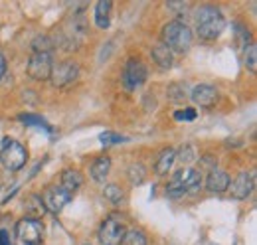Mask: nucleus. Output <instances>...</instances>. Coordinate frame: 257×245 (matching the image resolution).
<instances>
[{
  "mask_svg": "<svg viewBox=\"0 0 257 245\" xmlns=\"http://www.w3.org/2000/svg\"><path fill=\"white\" fill-rule=\"evenodd\" d=\"M151 54H153V60L157 61L161 67H170V65H172V52H170L164 44L155 46Z\"/></svg>",
  "mask_w": 257,
  "mask_h": 245,
  "instance_id": "nucleus-19",
  "label": "nucleus"
},
{
  "mask_svg": "<svg viewBox=\"0 0 257 245\" xmlns=\"http://www.w3.org/2000/svg\"><path fill=\"white\" fill-rule=\"evenodd\" d=\"M81 184H83V178L75 170H65L64 174H62V188H64L65 192H69V194H73L75 190H79Z\"/></svg>",
  "mask_w": 257,
  "mask_h": 245,
  "instance_id": "nucleus-18",
  "label": "nucleus"
},
{
  "mask_svg": "<svg viewBox=\"0 0 257 245\" xmlns=\"http://www.w3.org/2000/svg\"><path fill=\"white\" fill-rule=\"evenodd\" d=\"M4 73H6V60H4V56L0 54V79L4 77Z\"/></svg>",
  "mask_w": 257,
  "mask_h": 245,
  "instance_id": "nucleus-32",
  "label": "nucleus"
},
{
  "mask_svg": "<svg viewBox=\"0 0 257 245\" xmlns=\"http://www.w3.org/2000/svg\"><path fill=\"white\" fill-rule=\"evenodd\" d=\"M85 245H91V243H85Z\"/></svg>",
  "mask_w": 257,
  "mask_h": 245,
  "instance_id": "nucleus-33",
  "label": "nucleus"
},
{
  "mask_svg": "<svg viewBox=\"0 0 257 245\" xmlns=\"http://www.w3.org/2000/svg\"><path fill=\"white\" fill-rule=\"evenodd\" d=\"M26 158H28V153L26 149L16 143V141H4L2 145V151H0V162L4 164V168L8 170H20L24 164H26Z\"/></svg>",
  "mask_w": 257,
  "mask_h": 245,
  "instance_id": "nucleus-4",
  "label": "nucleus"
},
{
  "mask_svg": "<svg viewBox=\"0 0 257 245\" xmlns=\"http://www.w3.org/2000/svg\"><path fill=\"white\" fill-rule=\"evenodd\" d=\"M32 48L36 54H50L54 50V42L48 36H38L32 42Z\"/></svg>",
  "mask_w": 257,
  "mask_h": 245,
  "instance_id": "nucleus-21",
  "label": "nucleus"
},
{
  "mask_svg": "<svg viewBox=\"0 0 257 245\" xmlns=\"http://www.w3.org/2000/svg\"><path fill=\"white\" fill-rule=\"evenodd\" d=\"M24 208H26V214L32 219H38L46 214V204L40 196H28L26 202H24Z\"/></svg>",
  "mask_w": 257,
  "mask_h": 245,
  "instance_id": "nucleus-17",
  "label": "nucleus"
},
{
  "mask_svg": "<svg viewBox=\"0 0 257 245\" xmlns=\"http://www.w3.org/2000/svg\"><path fill=\"white\" fill-rule=\"evenodd\" d=\"M147 81V67L141 60H128L123 71V83L127 89H137Z\"/></svg>",
  "mask_w": 257,
  "mask_h": 245,
  "instance_id": "nucleus-8",
  "label": "nucleus"
},
{
  "mask_svg": "<svg viewBox=\"0 0 257 245\" xmlns=\"http://www.w3.org/2000/svg\"><path fill=\"white\" fill-rule=\"evenodd\" d=\"M20 121L26 122V125H32V127H40V129L50 131V125L44 121L42 117H36V115H20Z\"/></svg>",
  "mask_w": 257,
  "mask_h": 245,
  "instance_id": "nucleus-27",
  "label": "nucleus"
},
{
  "mask_svg": "<svg viewBox=\"0 0 257 245\" xmlns=\"http://www.w3.org/2000/svg\"><path fill=\"white\" fill-rule=\"evenodd\" d=\"M123 235H125V223L119 215H109L99 229V239L103 245H119Z\"/></svg>",
  "mask_w": 257,
  "mask_h": 245,
  "instance_id": "nucleus-5",
  "label": "nucleus"
},
{
  "mask_svg": "<svg viewBox=\"0 0 257 245\" xmlns=\"http://www.w3.org/2000/svg\"><path fill=\"white\" fill-rule=\"evenodd\" d=\"M224 28L225 18L216 6H202L196 12V32L202 40H216Z\"/></svg>",
  "mask_w": 257,
  "mask_h": 245,
  "instance_id": "nucleus-1",
  "label": "nucleus"
},
{
  "mask_svg": "<svg viewBox=\"0 0 257 245\" xmlns=\"http://www.w3.org/2000/svg\"><path fill=\"white\" fill-rule=\"evenodd\" d=\"M245 67L249 69V71H255L257 69V48L255 46H247V50H245Z\"/></svg>",
  "mask_w": 257,
  "mask_h": 245,
  "instance_id": "nucleus-26",
  "label": "nucleus"
},
{
  "mask_svg": "<svg viewBox=\"0 0 257 245\" xmlns=\"http://www.w3.org/2000/svg\"><path fill=\"white\" fill-rule=\"evenodd\" d=\"M0 245H12L10 237H8V231H4V229H0Z\"/></svg>",
  "mask_w": 257,
  "mask_h": 245,
  "instance_id": "nucleus-31",
  "label": "nucleus"
},
{
  "mask_svg": "<svg viewBox=\"0 0 257 245\" xmlns=\"http://www.w3.org/2000/svg\"><path fill=\"white\" fill-rule=\"evenodd\" d=\"M128 180L133 186H139V184L145 182V178H147V170H145V166L143 164H131L128 166Z\"/></svg>",
  "mask_w": 257,
  "mask_h": 245,
  "instance_id": "nucleus-20",
  "label": "nucleus"
},
{
  "mask_svg": "<svg viewBox=\"0 0 257 245\" xmlns=\"http://www.w3.org/2000/svg\"><path fill=\"white\" fill-rule=\"evenodd\" d=\"M99 141H101L103 145H117V143H123V141H125V137L115 135V133H103V135L99 137Z\"/></svg>",
  "mask_w": 257,
  "mask_h": 245,
  "instance_id": "nucleus-28",
  "label": "nucleus"
},
{
  "mask_svg": "<svg viewBox=\"0 0 257 245\" xmlns=\"http://www.w3.org/2000/svg\"><path fill=\"white\" fill-rule=\"evenodd\" d=\"M192 101L196 105H200L202 109H210L216 105L218 101V91L212 85H196L192 91Z\"/></svg>",
  "mask_w": 257,
  "mask_h": 245,
  "instance_id": "nucleus-11",
  "label": "nucleus"
},
{
  "mask_svg": "<svg viewBox=\"0 0 257 245\" xmlns=\"http://www.w3.org/2000/svg\"><path fill=\"white\" fill-rule=\"evenodd\" d=\"M162 44L172 52H188L190 46H192V32L186 24L182 22H168L164 28H162Z\"/></svg>",
  "mask_w": 257,
  "mask_h": 245,
  "instance_id": "nucleus-2",
  "label": "nucleus"
},
{
  "mask_svg": "<svg viewBox=\"0 0 257 245\" xmlns=\"http://www.w3.org/2000/svg\"><path fill=\"white\" fill-rule=\"evenodd\" d=\"M206 188L210 192H225L229 188V176L225 170H220V168H214L208 178H206Z\"/></svg>",
  "mask_w": 257,
  "mask_h": 245,
  "instance_id": "nucleus-13",
  "label": "nucleus"
},
{
  "mask_svg": "<svg viewBox=\"0 0 257 245\" xmlns=\"http://www.w3.org/2000/svg\"><path fill=\"white\" fill-rule=\"evenodd\" d=\"M235 28H237V44H239V48H247V44H249V30L243 28L241 24H237Z\"/></svg>",
  "mask_w": 257,
  "mask_h": 245,
  "instance_id": "nucleus-29",
  "label": "nucleus"
},
{
  "mask_svg": "<svg viewBox=\"0 0 257 245\" xmlns=\"http://www.w3.org/2000/svg\"><path fill=\"white\" fill-rule=\"evenodd\" d=\"M174 119H176V121H192V119H196V111H194V109L178 111V113L174 115Z\"/></svg>",
  "mask_w": 257,
  "mask_h": 245,
  "instance_id": "nucleus-30",
  "label": "nucleus"
},
{
  "mask_svg": "<svg viewBox=\"0 0 257 245\" xmlns=\"http://www.w3.org/2000/svg\"><path fill=\"white\" fill-rule=\"evenodd\" d=\"M109 170H111V158L109 156H99V158H95V162L91 164V178L95 182H103L107 178Z\"/></svg>",
  "mask_w": 257,
  "mask_h": 245,
  "instance_id": "nucleus-15",
  "label": "nucleus"
},
{
  "mask_svg": "<svg viewBox=\"0 0 257 245\" xmlns=\"http://www.w3.org/2000/svg\"><path fill=\"white\" fill-rule=\"evenodd\" d=\"M71 200V194L65 192L64 188H50L48 194H46V204L50 210L54 212H62L64 206Z\"/></svg>",
  "mask_w": 257,
  "mask_h": 245,
  "instance_id": "nucleus-12",
  "label": "nucleus"
},
{
  "mask_svg": "<svg viewBox=\"0 0 257 245\" xmlns=\"http://www.w3.org/2000/svg\"><path fill=\"white\" fill-rule=\"evenodd\" d=\"M198 158V154H196V149H194L192 145H184V147H180V153H178V160L180 162H184V164H190Z\"/></svg>",
  "mask_w": 257,
  "mask_h": 245,
  "instance_id": "nucleus-25",
  "label": "nucleus"
},
{
  "mask_svg": "<svg viewBox=\"0 0 257 245\" xmlns=\"http://www.w3.org/2000/svg\"><path fill=\"white\" fill-rule=\"evenodd\" d=\"M109 22H111V2L101 0L95 6V24L101 30H105L109 28Z\"/></svg>",
  "mask_w": 257,
  "mask_h": 245,
  "instance_id": "nucleus-16",
  "label": "nucleus"
},
{
  "mask_svg": "<svg viewBox=\"0 0 257 245\" xmlns=\"http://www.w3.org/2000/svg\"><path fill=\"white\" fill-rule=\"evenodd\" d=\"M174 158H176V153H174V149H164L161 154H159V158H157V164H155V172L159 174V176H164V174H168V170L172 168V164H174Z\"/></svg>",
  "mask_w": 257,
  "mask_h": 245,
  "instance_id": "nucleus-14",
  "label": "nucleus"
},
{
  "mask_svg": "<svg viewBox=\"0 0 257 245\" xmlns=\"http://www.w3.org/2000/svg\"><path fill=\"white\" fill-rule=\"evenodd\" d=\"M16 231H18V237L26 245H38L42 241V235H44L42 223H40L38 219H32V217H24V219L18 223Z\"/></svg>",
  "mask_w": 257,
  "mask_h": 245,
  "instance_id": "nucleus-9",
  "label": "nucleus"
},
{
  "mask_svg": "<svg viewBox=\"0 0 257 245\" xmlns=\"http://www.w3.org/2000/svg\"><path fill=\"white\" fill-rule=\"evenodd\" d=\"M253 190V174L249 172H239L237 178L231 182V196L235 200H245Z\"/></svg>",
  "mask_w": 257,
  "mask_h": 245,
  "instance_id": "nucleus-10",
  "label": "nucleus"
},
{
  "mask_svg": "<svg viewBox=\"0 0 257 245\" xmlns=\"http://www.w3.org/2000/svg\"><path fill=\"white\" fill-rule=\"evenodd\" d=\"M121 243L123 245H147V237H145V233H143V231L133 229V231H125V235H123Z\"/></svg>",
  "mask_w": 257,
  "mask_h": 245,
  "instance_id": "nucleus-23",
  "label": "nucleus"
},
{
  "mask_svg": "<svg viewBox=\"0 0 257 245\" xmlns=\"http://www.w3.org/2000/svg\"><path fill=\"white\" fill-rule=\"evenodd\" d=\"M166 97H168V101H172V103H182V101L186 99V87L180 85V83H172V85L168 87V91H166Z\"/></svg>",
  "mask_w": 257,
  "mask_h": 245,
  "instance_id": "nucleus-22",
  "label": "nucleus"
},
{
  "mask_svg": "<svg viewBox=\"0 0 257 245\" xmlns=\"http://www.w3.org/2000/svg\"><path fill=\"white\" fill-rule=\"evenodd\" d=\"M103 194H105V198L111 200L113 204H119V202L123 200V192H121V188H119L117 184H109V186H105Z\"/></svg>",
  "mask_w": 257,
  "mask_h": 245,
  "instance_id": "nucleus-24",
  "label": "nucleus"
},
{
  "mask_svg": "<svg viewBox=\"0 0 257 245\" xmlns=\"http://www.w3.org/2000/svg\"><path fill=\"white\" fill-rule=\"evenodd\" d=\"M79 77V65L75 61H62L58 67H54L52 71V83L56 87H67L71 83H75V79Z\"/></svg>",
  "mask_w": 257,
  "mask_h": 245,
  "instance_id": "nucleus-7",
  "label": "nucleus"
},
{
  "mask_svg": "<svg viewBox=\"0 0 257 245\" xmlns=\"http://www.w3.org/2000/svg\"><path fill=\"white\" fill-rule=\"evenodd\" d=\"M54 71V61L50 54H36L34 52L28 60V75L36 81H48Z\"/></svg>",
  "mask_w": 257,
  "mask_h": 245,
  "instance_id": "nucleus-6",
  "label": "nucleus"
},
{
  "mask_svg": "<svg viewBox=\"0 0 257 245\" xmlns=\"http://www.w3.org/2000/svg\"><path fill=\"white\" fill-rule=\"evenodd\" d=\"M200 188H202V174L192 168H182L172 176L170 184L166 186V194L170 198H180L184 194L198 192Z\"/></svg>",
  "mask_w": 257,
  "mask_h": 245,
  "instance_id": "nucleus-3",
  "label": "nucleus"
}]
</instances>
